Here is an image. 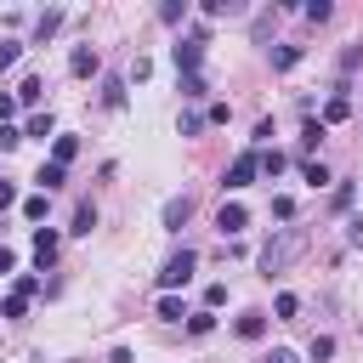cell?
<instances>
[{
	"label": "cell",
	"instance_id": "39",
	"mask_svg": "<svg viewBox=\"0 0 363 363\" xmlns=\"http://www.w3.org/2000/svg\"><path fill=\"white\" fill-rule=\"evenodd\" d=\"M267 363H301V357H295V352H284V346H278V352H272V357H267Z\"/></svg>",
	"mask_w": 363,
	"mask_h": 363
},
{
	"label": "cell",
	"instance_id": "11",
	"mask_svg": "<svg viewBox=\"0 0 363 363\" xmlns=\"http://www.w3.org/2000/svg\"><path fill=\"white\" fill-rule=\"evenodd\" d=\"M34 182H40V193H57V187H62V164H51V159H45V164L34 170Z\"/></svg>",
	"mask_w": 363,
	"mask_h": 363
},
{
	"label": "cell",
	"instance_id": "16",
	"mask_svg": "<svg viewBox=\"0 0 363 363\" xmlns=\"http://www.w3.org/2000/svg\"><path fill=\"white\" fill-rule=\"evenodd\" d=\"M284 164H289V159H284L278 147H267V153H261V176H284Z\"/></svg>",
	"mask_w": 363,
	"mask_h": 363
},
{
	"label": "cell",
	"instance_id": "20",
	"mask_svg": "<svg viewBox=\"0 0 363 363\" xmlns=\"http://www.w3.org/2000/svg\"><path fill=\"white\" fill-rule=\"evenodd\" d=\"M295 62H301V45H278L272 51V68H295Z\"/></svg>",
	"mask_w": 363,
	"mask_h": 363
},
{
	"label": "cell",
	"instance_id": "1",
	"mask_svg": "<svg viewBox=\"0 0 363 363\" xmlns=\"http://www.w3.org/2000/svg\"><path fill=\"white\" fill-rule=\"evenodd\" d=\"M193 267H199V255H193V250H176V255L164 261V272H159V289H164V295H170V289H182V284L193 278Z\"/></svg>",
	"mask_w": 363,
	"mask_h": 363
},
{
	"label": "cell",
	"instance_id": "15",
	"mask_svg": "<svg viewBox=\"0 0 363 363\" xmlns=\"http://www.w3.org/2000/svg\"><path fill=\"white\" fill-rule=\"evenodd\" d=\"M346 113H352V102H346V96H329V108H323V125H340Z\"/></svg>",
	"mask_w": 363,
	"mask_h": 363
},
{
	"label": "cell",
	"instance_id": "21",
	"mask_svg": "<svg viewBox=\"0 0 363 363\" xmlns=\"http://www.w3.org/2000/svg\"><path fill=\"white\" fill-rule=\"evenodd\" d=\"M102 102H108V108H125V85H119V79H102Z\"/></svg>",
	"mask_w": 363,
	"mask_h": 363
},
{
	"label": "cell",
	"instance_id": "35",
	"mask_svg": "<svg viewBox=\"0 0 363 363\" xmlns=\"http://www.w3.org/2000/svg\"><path fill=\"white\" fill-rule=\"evenodd\" d=\"M17 51H23V45H17V40H0V74H6V68H11V62H17Z\"/></svg>",
	"mask_w": 363,
	"mask_h": 363
},
{
	"label": "cell",
	"instance_id": "29",
	"mask_svg": "<svg viewBox=\"0 0 363 363\" xmlns=\"http://www.w3.org/2000/svg\"><path fill=\"white\" fill-rule=\"evenodd\" d=\"M34 289H40V278H34V272H17V284H11V295H23V301H28Z\"/></svg>",
	"mask_w": 363,
	"mask_h": 363
},
{
	"label": "cell",
	"instance_id": "3",
	"mask_svg": "<svg viewBox=\"0 0 363 363\" xmlns=\"http://www.w3.org/2000/svg\"><path fill=\"white\" fill-rule=\"evenodd\" d=\"M295 250H301V233H284V238H272V244L261 250V272L272 278V272H278V267H284V261H289Z\"/></svg>",
	"mask_w": 363,
	"mask_h": 363
},
{
	"label": "cell",
	"instance_id": "34",
	"mask_svg": "<svg viewBox=\"0 0 363 363\" xmlns=\"http://www.w3.org/2000/svg\"><path fill=\"white\" fill-rule=\"evenodd\" d=\"M17 142H23V130H17V125H0V153H11Z\"/></svg>",
	"mask_w": 363,
	"mask_h": 363
},
{
	"label": "cell",
	"instance_id": "30",
	"mask_svg": "<svg viewBox=\"0 0 363 363\" xmlns=\"http://www.w3.org/2000/svg\"><path fill=\"white\" fill-rule=\"evenodd\" d=\"M23 312H28L23 295H6V301H0V318H23Z\"/></svg>",
	"mask_w": 363,
	"mask_h": 363
},
{
	"label": "cell",
	"instance_id": "27",
	"mask_svg": "<svg viewBox=\"0 0 363 363\" xmlns=\"http://www.w3.org/2000/svg\"><path fill=\"white\" fill-rule=\"evenodd\" d=\"M301 176H306V182H312V187H323V182H329V170H323V164H318V159H306V164H301Z\"/></svg>",
	"mask_w": 363,
	"mask_h": 363
},
{
	"label": "cell",
	"instance_id": "17",
	"mask_svg": "<svg viewBox=\"0 0 363 363\" xmlns=\"http://www.w3.org/2000/svg\"><path fill=\"white\" fill-rule=\"evenodd\" d=\"M159 318H170V323H182V318H187V306H182V295H164V301H159Z\"/></svg>",
	"mask_w": 363,
	"mask_h": 363
},
{
	"label": "cell",
	"instance_id": "10",
	"mask_svg": "<svg viewBox=\"0 0 363 363\" xmlns=\"http://www.w3.org/2000/svg\"><path fill=\"white\" fill-rule=\"evenodd\" d=\"M74 153H79V136H57V142H51V164H62V170H68V159H74Z\"/></svg>",
	"mask_w": 363,
	"mask_h": 363
},
{
	"label": "cell",
	"instance_id": "31",
	"mask_svg": "<svg viewBox=\"0 0 363 363\" xmlns=\"http://www.w3.org/2000/svg\"><path fill=\"white\" fill-rule=\"evenodd\" d=\"M272 312H278V318H284V323H289V318H295V312H301V301H295V295H278V301H272Z\"/></svg>",
	"mask_w": 363,
	"mask_h": 363
},
{
	"label": "cell",
	"instance_id": "25",
	"mask_svg": "<svg viewBox=\"0 0 363 363\" xmlns=\"http://www.w3.org/2000/svg\"><path fill=\"white\" fill-rule=\"evenodd\" d=\"M159 17H164V23H182V17H187V0H164Z\"/></svg>",
	"mask_w": 363,
	"mask_h": 363
},
{
	"label": "cell",
	"instance_id": "18",
	"mask_svg": "<svg viewBox=\"0 0 363 363\" xmlns=\"http://www.w3.org/2000/svg\"><path fill=\"white\" fill-rule=\"evenodd\" d=\"M216 329V312H187V335H210Z\"/></svg>",
	"mask_w": 363,
	"mask_h": 363
},
{
	"label": "cell",
	"instance_id": "14",
	"mask_svg": "<svg viewBox=\"0 0 363 363\" xmlns=\"http://www.w3.org/2000/svg\"><path fill=\"white\" fill-rule=\"evenodd\" d=\"M182 96H187V102H199V96H210V85H204V74H182Z\"/></svg>",
	"mask_w": 363,
	"mask_h": 363
},
{
	"label": "cell",
	"instance_id": "33",
	"mask_svg": "<svg viewBox=\"0 0 363 363\" xmlns=\"http://www.w3.org/2000/svg\"><path fill=\"white\" fill-rule=\"evenodd\" d=\"M221 301H227V284H210V289H204V312H216Z\"/></svg>",
	"mask_w": 363,
	"mask_h": 363
},
{
	"label": "cell",
	"instance_id": "9",
	"mask_svg": "<svg viewBox=\"0 0 363 363\" xmlns=\"http://www.w3.org/2000/svg\"><path fill=\"white\" fill-rule=\"evenodd\" d=\"M233 329H238V340H261V335H267V318H261V312H244Z\"/></svg>",
	"mask_w": 363,
	"mask_h": 363
},
{
	"label": "cell",
	"instance_id": "24",
	"mask_svg": "<svg viewBox=\"0 0 363 363\" xmlns=\"http://www.w3.org/2000/svg\"><path fill=\"white\" fill-rule=\"evenodd\" d=\"M306 17H312V23H329L335 6H329V0H306Z\"/></svg>",
	"mask_w": 363,
	"mask_h": 363
},
{
	"label": "cell",
	"instance_id": "28",
	"mask_svg": "<svg viewBox=\"0 0 363 363\" xmlns=\"http://www.w3.org/2000/svg\"><path fill=\"white\" fill-rule=\"evenodd\" d=\"M23 216H28V221H45V193H34V199H23Z\"/></svg>",
	"mask_w": 363,
	"mask_h": 363
},
{
	"label": "cell",
	"instance_id": "23",
	"mask_svg": "<svg viewBox=\"0 0 363 363\" xmlns=\"http://www.w3.org/2000/svg\"><path fill=\"white\" fill-rule=\"evenodd\" d=\"M335 357V340L329 335H312V363H329Z\"/></svg>",
	"mask_w": 363,
	"mask_h": 363
},
{
	"label": "cell",
	"instance_id": "40",
	"mask_svg": "<svg viewBox=\"0 0 363 363\" xmlns=\"http://www.w3.org/2000/svg\"><path fill=\"white\" fill-rule=\"evenodd\" d=\"M108 363H136V357H130V352H125V346H119V352H113V357H108Z\"/></svg>",
	"mask_w": 363,
	"mask_h": 363
},
{
	"label": "cell",
	"instance_id": "37",
	"mask_svg": "<svg viewBox=\"0 0 363 363\" xmlns=\"http://www.w3.org/2000/svg\"><path fill=\"white\" fill-rule=\"evenodd\" d=\"M11 199H17V187H11V182H0V210H11Z\"/></svg>",
	"mask_w": 363,
	"mask_h": 363
},
{
	"label": "cell",
	"instance_id": "26",
	"mask_svg": "<svg viewBox=\"0 0 363 363\" xmlns=\"http://www.w3.org/2000/svg\"><path fill=\"white\" fill-rule=\"evenodd\" d=\"M23 136H40V142H45V136H51V113H34V119H28V130H23Z\"/></svg>",
	"mask_w": 363,
	"mask_h": 363
},
{
	"label": "cell",
	"instance_id": "6",
	"mask_svg": "<svg viewBox=\"0 0 363 363\" xmlns=\"http://www.w3.org/2000/svg\"><path fill=\"white\" fill-rule=\"evenodd\" d=\"M34 261H40V272L57 261V233L51 227H34Z\"/></svg>",
	"mask_w": 363,
	"mask_h": 363
},
{
	"label": "cell",
	"instance_id": "7",
	"mask_svg": "<svg viewBox=\"0 0 363 363\" xmlns=\"http://www.w3.org/2000/svg\"><path fill=\"white\" fill-rule=\"evenodd\" d=\"M68 68H74V74H79V79H91V74H96V68H102V57H96V51H91V45H74V57H68Z\"/></svg>",
	"mask_w": 363,
	"mask_h": 363
},
{
	"label": "cell",
	"instance_id": "22",
	"mask_svg": "<svg viewBox=\"0 0 363 363\" xmlns=\"http://www.w3.org/2000/svg\"><path fill=\"white\" fill-rule=\"evenodd\" d=\"M318 142H323V119H306V130H301V147H306V153H312V147H318Z\"/></svg>",
	"mask_w": 363,
	"mask_h": 363
},
{
	"label": "cell",
	"instance_id": "5",
	"mask_svg": "<svg viewBox=\"0 0 363 363\" xmlns=\"http://www.w3.org/2000/svg\"><path fill=\"white\" fill-rule=\"evenodd\" d=\"M216 227H221L227 238H238V233L250 227V210H244V204H221V210H216Z\"/></svg>",
	"mask_w": 363,
	"mask_h": 363
},
{
	"label": "cell",
	"instance_id": "12",
	"mask_svg": "<svg viewBox=\"0 0 363 363\" xmlns=\"http://www.w3.org/2000/svg\"><path fill=\"white\" fill-rule=\"evenodd\" d=\"M91 227H96V204L85 199V204L74 210V233H79V238H91Z\"/></svg>",
	"mask_w": 363,
	"mask_h": 363
},
{
	"label": "cell",
	"instance_id": "13",
	"mask_svg": "<svg viewBox=\"0 0 363 363\" xmlns=\"http://www.w3.org/2000/svg\"><path fill=\"white\" fill-rule=\"evenodd\" d=\"M40 96H45V79H40V74H28V79L17 85V102H40Z\"/></svg>",
	"mask_w": 363,
	"mask_h": 363
},
{
	"label": "cell",
	"instance_id": "2",
	"mask_svg": "<svg viewBox=\"0 0 363 363\" xmlns=\"http://www.w3.org/2000/svg\"><path fill=\"white\" fill-rule=\"evenodd\" d=\"M170 57H176V74H199V62H204V34L176 40V45H170Z\"/></svg>",
	"mask_w": 363,
	"mask_h": 363
},
{
	"label": "cell",
	"instance_id": "19",
	"mask_svg": "<svg viewBox=\"0 0 363 363\" xmlns=\"http://www.w3.org/2000/svg\"><path fill=\"white\" fill-rule=\"evenodd\" d=\"M57 28H62V11H45V17H40V23H34V34H40V40H51V34H57Z\"/></svg>",
	"mask_w": 363,
	"mask_h": 363
},
{
	"label": "cell",
	"instance_id": "36",
	"mask_svg": "<svg viewBox=\"0 0 363 363\" xmlns=\"http://www.w3.org/2000/svg\"><path fill=\"white\" fill-rule=\"evenodd\" d=\"M11 113H17V96H0V125H6Z\"/></svg>",
	"mask_w": 363,
	"mask_h": 363
},
{
	"label": "cell",
	"instance_id": "32",
	"mask_svg": "<svg viewBox=\"0 0 363 363\" xmlns=\"http://www.w3.org/2000/svg\"><path fill=\"white\" fill-rule=\"evenodd\" d=\"M204 125H210V119H204V113H182V136H199V130H204Z\"/></svg>",
	"mask_w": 363,
	"mask_h": 363
},
{
	"label": "cell",
	"instance_id": "8",
	"mask_svg": "<svg viewBox=\"0 0 363 363\" xmlns=\"http://www.w3.org/2000/svg\"><path fill=\"white\" fill-rule=\"evenodd\" d=\"M187 216H193V199H187V193L164 204V227H170V233H182V227H187Z\"/></svg>",
	"mask_w": 363,
	"mask_h": 363
},
{
	"label": "cell",
	"instance_id": "4",
	"mask_svg": "<svg viewBox=\"0 0 363 363\" xmlns=\"http://www.w3.org/2000/svg\"><path fill=\"white\" fill-rule=\"evenodd\" d=\"M261 176V153H238L233 164H227V187H250Z\"/></svg>",
	"mask_w": 363,
	"mask_h": 363
},
{
	"label": "cell",
	"instance_id": "38",
	"mask_svg": "<svg viewBox=\"0 0 363 363\" xmlns=\"http://www.w3.org/2000/svg\"><path fill=\"white\" fill-rule=\"evenodd\" d=\"M11 267H17V255H11L6 244H0V272H11Z\"/></svg>",
	"mask_w": 363,
	"mask_h": 363
}]
</instances>
